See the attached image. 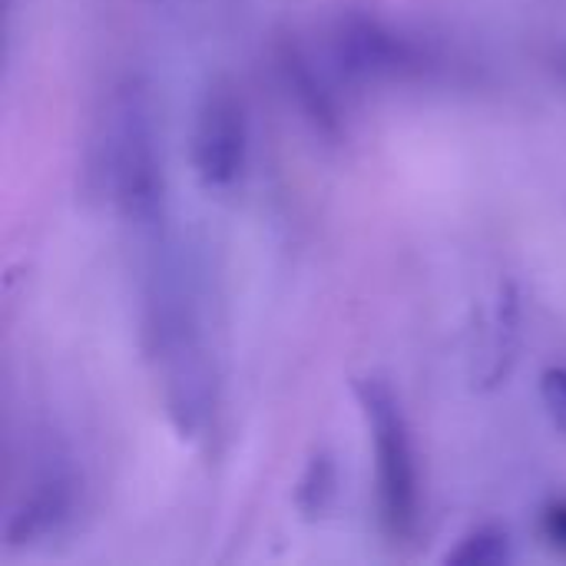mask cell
Returning a JSON list of instances; mask_svg holds the SVG:
<instances>
[{
    "mask_svg": "<svg viewBox=\"0 0 566 566\" xmlns=\"http://www.w3.org/2000/svg\"><path fill=\"white\" fill-rule=\"evenodd\" d=\"M156 106L143 80H126L109 99L103 133V182L116 212L136 229H156L166 202V169Z\"/></svg>",
    "mask_w": 566,
    "mask_h": 566,
    "instance_id": "cell-1",
    "label": "cell"
},
{
    "mask_svg": "<svg viewBox=\"0 0 566 566\" xmlns=\"http://www.w3.org/2000/svg\"><path fill=\"white\" fill-rule=\"evenodd\" d=\"M355 398L361 405L371 444H375V488H378V521L388 541L408 544L421 521V488L415 444L401 398L381 375H365L355 381Z\"/></svg>",
    "mask_w": 566,
    "mask_h": 566,
    "instance_id": "cell-2",
    "label": "cell"
},
{
    "mask_svg": "<svg viewBox=\"0 0 566 566\" xmlns=\"http://www.w3.org/2000/svg\"><path fill=\"white\" fill-rule=\"evenodd\" d=\"M249 159V119L229 83H212L192 123V169L206 189H229L242 179Z\"/></svg>",
    "mask_w": 566,
    "mask_h": 566,
    "instance_id": "cell-3",
    "label": "cell"
},
{
    "mask_svg": "<svg viewBox=\"0 0 566 566\" xmlns=\"http://www.w3.org/2000/svg\"><path fill=\"white\" fill-rule=\"evenodd\" d=\"M338 66L365 83L405 80L424 70L421 46L375 17H345L335 30Z\"/></svg>",
    "mask_w": 566,
    "mask_h": 566,
    "instance_id": "cell-4",
    "label": "cell"
},
{
    "mask_svg": "<svg viewBox=\"0 0 566 566\" xmlns=\"http://www.w3.org/2000/svg\"><path fill=\"white\" fill-rule=\"evenodd\" d=\"M76 504V484L73 474L63 468H43L30 491L17 501L7 521V544L10 547H27L36 541H46L63 531V524L73 517Z\"/></svg>",
    "mask_w": 566,
    "mask_h": 566,
    "instance_id": "cell-5",
    "label": "cell"
},
{
    "mask_svg": "<svg viewBox=\"0 0 566 566\" xmlns=\"http://www.w3.org/2000/svg\"><path fill=\"white\" fill-rule=\"evenodd\" d=\"M279 70H282L285 90L295 99L302 119L318 136H325L332 143L342 139V106H338L335 90L322 76V70H315V63L298 46H285L279 53Z\"/></svg>",
    "mask_w": 566,
    "mask_h": 566,
    "instance_id": "cell-6",
    "label": "cell"
},
{
    "mask_svg": "<svg viewBox=\"0 0 566 566\" xmlns=\"http://www.w3.org/2000/svg\"><path fill=\"white\" fill-rule=\"evenodd\" d=\"M338 497V468L332 461V454L315 451L312 461L305 464L298 488H295V507L305 521H318L332 511Z\"/></svg>",
    "mask_w": 566,
    "mask_h": 566,
    "instance_id": "cell-7",
    "label": "cell"
},
{
    "mask_svg": "<svg viewBox=\"0 0 566 566\" xmlns=\"http://www.w3.org/2000/svg\"><path fill=\"white\" fill-rule=\"evenodd\" d=\"M514 560L511 534L497 524H481L468 531L454 551H448L444 564L454 566H504Z\"/></svg>",
    "mask_w": 566,
    "mask_h": 566,
    "instance_id": "cell-8",
    "label": "cell"
},
{
    "mask_svg": "<svg viewBox=\"0 0 566 566\" xmlns=\"http://www.w3.org/2000/svg\"><path fill=\"white\" fill-rule=\"evenodd\" d=\"M541 401L551 421L566 434V368H547L541 375Z\"/></svg>",
    "mask_w": 566,
    "mask_h": 566,
    "instance_id": "cell-9",
    "label": "cell"
},
{
    "mask_svg": "<svg viewBox=\"0 0 566 566\" xmlns=\"http://www.w3.org/2000/svg\"><path fill=\"white\" fill-rule=\"evenodd\" d=\"M544 534H547V541L557 551H566V501L547 507V514H544Z\"/></svg>",
    "mask_w": 566,
    "mask_h": 566,
    "instance_id": "cell-10",
    "label": "cell"
},
{
    "mask_svg": "<svg viewBox=\"0 0 566 566\" xmlns=\"http://www.w3.org/2000/svg\"><path fill=\"white\" fill-rule=\"evenodd\" d=\"M557 66H560V73L566 76V46H560V50H557Z\"/></svg>",
    "mask_w": 566,
    "mask_h": 566,
    "instance_id": "cell-11",
    "label": "cell"
}]
</instances>
